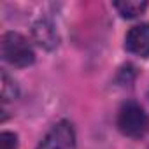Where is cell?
<instances>
[{
  "label": "cell",
  "mask_w": 149,
  "mask_h": 149,
  "mask_svg": "<svg viewBox=\"0 0 149 149\" xmlns=\"http://www.w3.org/2000/svg\"><path fill=\"white\" fill-rule=\"evenodd\" d=\"M76 146V132L68 121L56 123L42 139L37 149H74Z\"/></svg>",
  "instance_id": "3"
},
{
  "label": "cell",
  "mask_w": 149,
  "mask_h": 149,
  "mask_svg": "<svg viewBox=\"0 0 149 149\" xmlns=\"http://www.w3.org/2000/svg\"><path fill=\"white\" fill-rule=\"evenodd\" d=\"M16 97H18L16 83L7 76L6 72H2V100H4V104L9 102V100H14Z\"/></svg>",
  "instance_id": "7"
},
{
  "label": "cell",
  "mask_w": 149,
  "mask_h": 149,
  "mask_svg": "<svg viewBox=\"0 0 149 149\" xmlns=\"http://www.w3.org/2000/svg\"><path fill=\"white\" fill-rule=\"evenodd\" d=\"M118 128L123 135L139 139L149 130V116L137 102H126L118 112Z\"/></svg>",
  "instance_id": "1"
},
{
  "label": "cell",
  "mask_w": 149,
  "mask_h": 149,
  "mask_svg": "<svg viewBox=\"0 0 149 149\" xmlns=\"http://www.w3.org/2000/svg\"><path fill=\"white\" fill-rule=\"evenodd\" d=\"M32 32H33L35 42H37L40 47L51 51V49H54V47L58 46V33H56V28H54L49 21H46V19L37 21V23L33 25V30H32Z\"/></svg>",
  "instance_id": "5"
},
{
  "label": "cell",
  "mask_w": 149,
  "mask_h": 149,
  "mask_svg": "<svg viewBox=\"0 0 149 149\" xmlns=\"http://www.w3.org/2000/svg\"><path fill=\"white\" fill-rule=\"evenodd\" d=\"M0 144H2V149H18V137L11 132H2Z\"/></svg>",
  "instance_id": "8"
},
{
  "label": "cell",
  "mask_w": 149,
  "mask_h": 149,
  "mask_svg": "<svg viewBox=\"0 0 149 149\" xmlns=\"http://www.w3.org/2000/svg\"><path fill=\"white\" fill-rule=\"evenodd\" d=\"M114 7L123 18H137L142 14L147 7V2H137V0H125V2H116Z\"/></svg>",
  "instance_id": "6"
},
{
  "label": "cell",
  "mask_w": 149,
  "mask_h": 149,
  "mask_svg": "<svg viewBox=\"0 0 149 149\" xmlns=\"http://www.w3.org/2000/svg\"><path fill=\"white\" fill-rule=\"evenodd\" d=\"M2 56L14 67H28L33 63L35 54L30 42L16 32H7L2 37Z\"/></svg>",
  "instance_id": "2"
},
{
  "label": "cell",
  "mask_w": 149,
  "mask_h": 149,
  "mask_svg": "<svg viewBox=\"0 0 149 149\" xmlns=\"http://www.w3.org/2000/svg\"><path fill=\"white\" fill-rule=\"evenodd\" d=\"M125 47L132 54L147 58L149 56V23H140L130 28L125 39Z\"/></svg>",
  "instance_id": "4"
}]
</instances>
